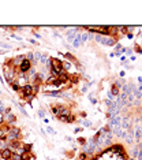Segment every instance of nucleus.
<instances>
[{
    "label": "nucleus",
    "mask_w": 142,
    "mask_h": 160,
    "mask_svg": "<svg viewBox=\"0 0 142 160\" xmlns=\"http://www.w3.org/2000/svg\"><path fill=\"white\" fill-rule=\"evenodd\" d=\"M63 71V62L59 60L58 57H51V74L53 77H58Z\"/></svg>",
    "instance_id": "nucleus-1"
},
{
    "label": "nucleus",
    "mask_w": 142,
    "mask_h": 160,
    "mask_svg": "<svg viewBox=\"0 0 142 160\" xmlns=\"http://www.w3.org/2000/svg\"><path fill=\"white\" fill-rule=\"evenodd\" d=\"M94 40L105 46H115L116 44H118V38L111 37V36H100V34H96Z\"/></svg>",
    "instance_id": "nucleus-2"
},
{
    "label": "nucleus",
    "mask_w": 142,
    "mask_h": 160,
    "mask_svg": "<svg viewBox=\"0 0 142 160\" xmlns=\"http://www.w3.org/2000/svg\"><path fill=\"white\" fill-rule=\"evenodd\" d=\"M21 139H22L21 129H19V127H15V126L10 127L8 134H7V137H5V141H8V142H14V141H21Z\"/></svg>",
    "instance_id": "nucleus-3"
},
{
    "label": "nucleus",
    "mask_w": 142,
    "mask_h": 160,
    "mask_svg": "<svg viewBox=\"0 0 142 160\" xmlns=\"http://www.w3.org/2000/svg\"><path fill=\"white\" fill-rule=\"evenodd\" d=\"M96 148H97V145L94 144L93 138H90V139H88V142L82 146V150H84L86 155H93V153H94V150H96Z\"/></svg>",
    "instance_id": "nucleus-4"
},
{
    "label": "nucleus",
    "mask_w": 142,
    "mask_h": 160,
    "mask_svg": "<svg viewBox=\"0 0 142 160\" xmlns=\"http://www.w3.org/2000/svg\"><path fill=\"white\" fill-rule=\"evenodd\" d=\"M15 123H16V116L12 112L4 114V124H7L8 127H12Z\"/></svg>",
    "instance_id": "nucleus-5"
},
{
    "label": "nucleus",
    "mask_w": 142,
    "mask_h": 160,
    "mask_svg": "<svg viewBox=\"0 0 142 160\" xmlns=\"http://www.w3.org/2000/svg\"><path fill=\"white\" fill-rule=\"evenodd\" d=\"M120 123H122V116L120 115H115V116H112L111 118V120H109V129L112 130L113 127H119L120 126Z\"/></svg>",
    "instance_id": "nucleus-6"
},
{
    "label": "nucleus",
    "mask_w": 142,
    "mask_h": 160,
    "mask_svg": "<svg viewBox=\"0 0 142 160\" xmlns=\"http://www.w3.org/2000/svg\"><path fill=\"white\" fill-rule=\"evenodd\" d=\"M11 155H12V150L10 148H5V149L0 150V159H3V160H10Z\"/></svg>",
    "instance_id": "nucleus-7"
},
{
    "label": "nucleus",
    "mask_w": 142,
    "mask_h": 160,
    "mask_svg": "<svg viewBox=\"0 0 142 160\" xmlns=\"http://www.w3.org/2000/svg\"><path fill=\"white\" fill-rule=\"evenodd\" d=\"M70 115H71V108L66 107V105H60V112H59V116H58V118H60V116H64V118H67V116H70Z\"/></svg>",
    "instance_id": "nucleus-8"
},
{
    "label": "nucleus",
    "mask_w": 142,
    "mask_h": 160,
    "mask_svg": "<svg viewBox=\"0 0 142 160\" xmlns=\"http://www.w3.org/2000/svg\"><path fill=\"white\" fill-rule=\"evenodd\" d=\"M126 142L127 144H134V127H130V129L127 130V135H126Z\"/></svg>",
    "instance_id": "nucleus-9"
},
{
    "label": "nucleus",
    "mask_w": 142,
    "mask_h": 160,
    "mask_svg": "<svg viewBox=\"0 0 142 160\" xmlns=\"http://www.w3.org/2000/svg\"><path fill=\"white\" fill-rule=\"evenodd\" d=\"M141 138H142V127L137 126V127H134V141L141 142Z\"/></svg>",
    "instance_id": "nucleus-10"
},
{
    "label": "nucleus",
    "mask_w": 142,
    "mask_h": 160,
    "mask_svg": "<svg viewBox=\"0 0 142 160\" xmlns=\"http://www.w3.org/2000/svg\"><path fill=\"white\" fill-rule=\"evenodd\" d=\"M58 79L62 83H69L70 82V74L67 71H63L62 74H59L58 75Z\"/></svg>",
    "instance_id": "nucleus-11"
},
{
    "label": "nucleus",
    "mask_w": 142,
    "mask_h": 160,
    "mask_svg": "<svg viewBox=\"0 0 142 160\" xmlns=\"http://www.w3.org/2000/svg\"><path fill=\"white\" fill-rule=\"evenodd\" d=\"M8 130H10V127H8L7 124H3V126L0 127V139H5V137L8 134Z\"/></svg>",
    "instance_id": "nucleus-12"
},
{
    "label": "nucleus",
    "mask_w": 142,
    "mask_h": 160,
    "mask_svg": "<svg viewBox=\"0 0 142 160\" xmlns=\"http://www.w3.org/2000/svg\"><path fill=\"white\" fill-rule=\"evenodd\" d=\"M111 94H112V96H113V97H118V96H119V94H120V89L118 88V86H116L115 83H113V85H112V88H111Z\"/></svg>",
    "instance_id": "nucleus-13"
},
{
    "label": "nucleus",
    "mask_w": 142,
    "mask_h": 160,
    "mask_svg": "<svg viewBox=\"0 0 142 160\" xmlns=\"http://www.w3.org/2000/svg\"><path fill=\"white\" fill-rule=\"evenodd\" d=\"M51 112H52V114L58 118L59 112H60V105H58V104H52V105H51Z\"/></svg>",
    "instance_id": "nucleus-14"
},
{
    "label": "nucleus",
    "mask_w": 142,
    "mask_h": 160,
    "mask_svg": "<svg viewBox=\"0 0 142 160\" xmlns=\"http://www.w3.org/2000/svg\"><path fill=\"white\" fill-rule=\"evenodd\" d=\"M32 159H34L33 152H25V153L21 155V160H32Z\"/></svg>",
    "instance_id": "nucleus-15"
},
{
    "label": "nucleus",
    "mask_w": 142,
    "mask_h": 160,
    "mask_svg": "<svg viewBox=\"0 0 142 160\" xmlns=\"http://www.w3.org/2000/svg\"><path fill=\"white\" fill-rule=\"evenodd\" d=\"M112 150H113V152H118V153H120V155L124 153V148H123L122 145H119V144L112 145Z\"/></svg>",
    "instance_id": "nucleus-16"
},
{
    "label": "nucleus",
    "mask_w": 142,
    "mask_h": 160,
    "mask_svg": "<svg viewBox=\"0 0 142 160\" xmlns=\"http://www.w3.org/2000/svg\"><path fill=\"white\" fill-rule=\"evenodd\" d=\"M75 36H77V30L75 29H73V30H69L67 31V38H69V41H74V38H75Z\"/></svg>",
    "instance_id": "nucleus-17"
},
{
    "label": "nucleus",
    "mask_w": 142,
    "mask_h": 160,
    "mask_svg": "<svg viewBox=\"0 0 142 160\" xmlns=\"http://www.w3.org/2000/svg\"><path fill=\"white\" fill-rule=\"evenodd\" d=\"M64 56H66V59H67L69 62H74L75 64H77V66H79L78 60H77V59H75V57H74L73 55H71V53H69V52H67V53H64Z\"/></svg>",
    "instance_id": "nucleus-18"
},
{
    "label": "nucleus",
    "mask_w": 142,
    "mask_h": 160,
    "mask_svg": "<svg viewBox=\"0 0 142 160\" xmlns=\"http://www.w3.org/2000/svg\"><path fill=\"white\" fill-rule=\"evenodd\" d=\"M73 45L75 46V48H79V46H81V37H79V33H77V36H75V38H74V41H73Z\"/></svg>",
    "instance_id": "nucleus-19"
},
{
    "label": "nucleus",
    "mask_w": 142,
    "mask_h": 160,
    "mask_svg": "<svg viewBox=\"0 0 142 160\" xmlns=\"http://www.w3.org/2000/svg\"><path fill=\"white\" fill-rule=\"evenodd\" d=\"M47 96H62L63 93L60 92V90H52V92H45Z\"/></svg>",
    "instance_id": "nucleus-20"
},
{
    "label": "nucleus",
    "mask_w": 142,
    "mask_h": 160,
    "mask_svg": "<svg viewBox=\"0 0 142 160\" xmlns=\"http://www.w3.org/2000/svg\"><path fill=\"white\" fill-rule=\"evenodd\" d=\"M78 81H79V75H78V74H74V75H71V77H70V82L74 83V85L78 82Z\"/></svg>",
    "instance_id": "nucleus-21"
},
{
    "label": "nucleus",
    "mask_w": 142,
    "mask_h": 160,
    "mask_svg": "<svg viewBox=\"0 0 142 160\" xmlns=\"http://www.w3.org/2000/svg\"><path fill=\"white\" fill-rule=\"evenodd\" d=\"M79 37H81V44L88 41V33H79Z\"/></svg>",
    "instance_id": "nucleus-22"
},
{
    "label": "nucleus",
    "mask_w": 142,
    "mask_h": 160,
    "mask_svg": "<svg viewBox=\"0 0 142 160\" xmlns=\"http://www.w3.org/2000/svg\"><path fill=\"white\" fill-rule=\"evenodd\" d=\"M139 152H141V148H139V146L134 148V149H132V157H134V159H137L138 155H139Z\"/></svg>",
    "instance_id": "nucleus-23"
},
{
    "label": "nucleus",
    "mask_w": 142,
    "mask_h": 160,
    "mask_svg": "<svg viewBox=\"0 0 142 160\" xmlns=\"http://www.w3.org/2000/svg\"><path fill=\"white\" fill-rule=\"evenodd\" d=\"M77 141H78V144L81 145V146H84V145L86 144V142H88V139L85 138V137H79V138L77 139Z\"/></svg>",
    "instance_id": "nucleus-24"
},
{
    "label": "nucleus",
    "mask_w": 142,
    "mask_h": 160,
    "mask_svg": "<svg viewBox=\"0 0 142 160\" xmlns=\"http://www.w3.org/2000/svg\"><path fill=\"white\" fill-rule=\"evenodd\" d=\"M40 59H41V52H34V60L37 64L40 63Z\"/></svg>",
    "instance_id": "nucleus-25"
},
{
    "label": "nucleus",
    "mask_w": 142,
    "mask_h": 160,
    "mask_svg": "<svg viewBox=\"0 0 142 160\" xmlns=\"http://www.w3.org/2000/svg\"><path fill=\"white\" fill-rule=\"evenodd\" d=\"M10 160H21V155H18V153H15V152H12Z\"/></svg>",
    "instance_id": "nucleus-26"
},
{
    "label": "nucleus",
    "mask_w": 142,
    "mask_h": 160,
    "mask_svg": "<svg viewBox=\"0 0 142 160\" xmlns=\"http://www.w3.org/2000/svg\"><path fill=\"white\" fill-rule=\"evenodd\" d=\"M11 89H12V90H14V92H18V90H19V85H18V83L16 82H14V83H11Z\"/></svg>",
    "instance_id": "nucleus-27"
},
{
    "label": "nucleus",
    "mask_w": 142,
    "mask_h": 160,
    "mask_svg": "<svg viewBox=\"0 0 142 160\" xmlns=\"http://www.w3.org/2000/svg\"><path fill=\"white\" fill-rule=\"evenodd\" d=\"M88 159V155L85 153V152H82V153H79V160H86Z\"/></svg>",
    "instance_id": "nucleus-28"
},
{
    "label": "nucleus",
    "mask_w": 142,
    "mask_h": 160,
    "mask_svg": "<svg viewBox=\"0 0 142 160\" xmlns=\"http://www.w3.org/2000/svg\"><path fill=\"white\" fill-rule=\"evenodd\" d=\"M3 124H4V114L0 112V126H3Z\"/></svg>",
    "instance_id": "nucleus-29"
},
{
    "label": "nucleus",
    "mask_w": 142,
    "mask_h": 160,
    "mask_svg": "<svg viewBox=\"0 0 142 160\" xmlns=\"http://www.w3.org/2000/svg\"><path fill=\"white\" fill-rule=\"evenodd\" d=\"M81 123L84 124V126H86V127H90V126H92V123H90L89 120H82Z\"/></svg>",
    "instance_id": "nucleus-30"
},
{
    "label": "nucleus",
    "mask_w": 142,
    "mask_h": 160,
    "mask_svg": "<svg viewBox=\"0 0 142 160\" xmlns=\"http://www.w3.org/2000/svg\"><path fill=\"white\" fill-rule=\"evenodd\" d=\"M107 96H108V100H109V101H115V97H113V96L111 94V92L107 93Z\"/></svg>",
    "instance_id": "nucleus-31"
},
{
    "label": "nucleus",
    "mask_w": 142,
    "mask_h": 160,
    "mask_svg": "<svg viewBox=\"0 0 142 160\" xmlns=\"http://www.w3.org/2000/svg\"><path fill=\"white\" fill-rule=\"evenodd\" d=\"M89 100H90V103H92V104H96V103H97V100L93 97V94H90V96H89Z\"/></svg>",
    "instance_id": "nucleus-32"
},
{
    "label": "nucleus",
    "mask_w": 142,
    "mask_h": 160,
    "mask_svg": "<svg viewBox=\"0 0 142 160\" xmlns=\"http://www.w3.org/2000/svg\"><path fill=\"white\" fill-rule=\"evenodd\" d=\"M94 38V34L93 33H88V41H92Z\"/></svg>",
    "instance_id": "nucleus-33"
},
{
    "label": "nucleus",
    "mask_w": 142,
    "mask_h": 160,
    "mask_svg": "<svg viewBox=\"0 0 142 160\" xmlns=\"http://www.w3.org/2000/svg\"><path fill=\"white\" fill-rule=\"evenodd\" d=\"M0 112H4V104L1 100H0Z\"/></svg>",
    "instance_id": "nucleus-34"
},
{
    "label": "nucleus",
    "mask_w": 142,
    "mask_h": 160,
    "mask_svg": "<svg viewBox=\"0 0 142 160\" xmlns=\"http://www.w3.org/2000/svg\"><path fill=\"white\" fill-rule=\"evenodd\" d=\"M48 133H51V134H56V133H55V130H53L52 127H48Z\"/></svg>",
    "instance_id": "nucleus-35"
},
{
    "label": "nucleus",
    "mask_w": 142,
    "mask_h": 160,
    "mask_svg": "<svg viewBox=\"0 0 142 160\" xmlns=\"http://www.w3.org/2000/svg\"><path fill=\"white\" fill-rule=\"evenodd\" d=\"M82 130H84L82 127H77V129L74 130V131H75V133H79V131H82Z\"/></svg>",
    "instance_id": "nucleus-36"
},
{
    "label": "nucleus",
    "mask_w": 142,
    "mask_h": 160,
    "mask_svg": "<svg viewBox=\"0 0 142 160\" xmlns=\"http://www.w3.org/2000/svg\"><path fill=\"white\" fill-rule=\"evenodd\" d=\"M135 51H138V52H139V53H142V49H141V48H139V46H138V45H135Z\"/></svg>",
    "instance_id": "nucleus-37"
},
{
    "label": "nucleus",
    "mask_w": 142,
    "mask_h": 160,
    "mask_svg": "<svg viewBox=\"0 0 142 160\" xmlns=\"http://www.w3.org/2000/svg\"><path fill=\"white\" fill-rule=\"evenodd\" d=\"M137 160H142V149H141V152H139V155H138Z\"/></svg>",
    "instance_id": "nucleus-38"
},
{
    "label": "nucleus",
    "mask_w": 142,
    "mask_h": 160,
    "mask_svg": "<svg viewBox=\"0 0 142 160\" xmlns=\"http://www.w3.org/2000/svg\"><path fill=\"white\" fill-rule=\"evenodd\" d=\"M86 90H88V86H84V88H82V93H85Z\"/></svg>",
    "instance_id": "nucleus-39"
},
{
    "label": "nucleus",
    "mask_w": 142,
    "mask_h": 160,
    "mask_svg": "<svg viewBox=\"0 0 142 160\" xmlns=\"http://www.w3.org/2000/svg\"><path fill=\"white\" fill-rule=\"evenodd\" d=\"M119 75H120V77L123 78V77H124V71H120V72H119Z\"/></svg>",
    "instance_id": "nucleus-40"
},
{
    "label": "nucleus",
    "mask_w": 142,
    "mask_h": 160,
    "mask_svg": "<svg viewBox=\"0 0 142 160\" xmlns=\"http://www.w3.org/2000/svg\"><path fill=\"white\" fill-rule=\"evenodd\" d=\"M38 115H40V116H44V111H38Z\"/></svg>",
    "instance_id": "nucleus-41"
},
{
    "label": "nucleus",
    "mask_w": 142,
    "mask_h": 160,
    "mask_svg": "<svg viewBox=\"0 0 142 160\" xmlns=\"http://www.w3.org/2000/svg\"><path fill=\"white\" fill-rule=\"evenodd\" d=\"M128 160H137V159H134V157H131V159H128Z\"/></svg>",
    "instance_id": "nucleus-42"
},
{
    "label": "nucleus",
    "mask_w": 142,
    "mask_h": 160,
    "mask_svg": "<svg viewBox=\"0 0 142 160\" xmlns=\"http://www.w3.org/2000/svg\"><path fill=\"white\" fill-rule=\"evenodd\" d=\"M141 142H142V138H141Z\"/></svg>",
    "instance_id": "nucleus-43"
},
{
    "label": "nucleus",
    "mask_w": 142,
    "mask_h": 160,
    "mask_svg": "<svg viewBox=\"0 0 142 160\" xmlns=\"http://www.w3.org/2000/svg\"><path fill=\"white\" fill-rule=\"evenodd\" d=\"M0 127H1V126H0Z\"/></svg>",
    "instance_id": "nucleus-44"
}]
</instances>
